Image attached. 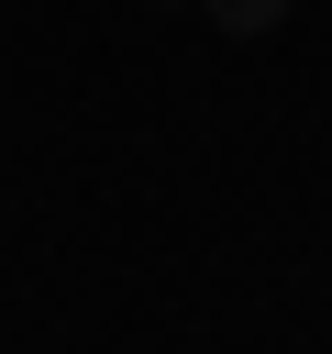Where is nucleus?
Listing matches in <instances>:
<instances>
[{
    "label": "nucleus",
    "mask_w": 332,
    "mask_h": 354,
    "mask_svg": "<svg viewBox=\"0 0 332 354\" xmlns=\"http://www.w3.org/2000/svg\"><path fill=\"white\" fill-rule=\"evenodd\" d=\"M199 11H210L232 44H255V33H277V22H288V0H199Z\"/></svg>",
    "instance_id": "obj_1"
}]
</instances>
